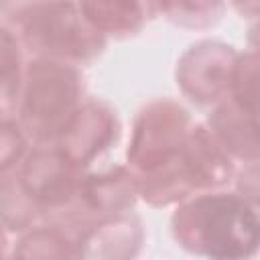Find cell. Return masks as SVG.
<instances>
[{
    "label": "cell",
    "mask_w": 260,
    "mask_h": 260,
    "mask_svg": "<svg viewBox=\"0 0 260 260\" xmlns=\"http://www.w3.org/2000/svg\"><path fill=\"white\" fill-rule=\"evenodd\" d=\"M35 142L22 124L14 118H2V132H0V175L10 173L22 165V160L32 150Z\"/></svg>",
    "instance_id": "16"
},
{
    "label": "cell",
    "mask_w": 260,
    "mask_h": 260,
    "mask_svg": "<svg viewBox=\"0 0 260 260\" xmlns=\"http://www.w3.org/2000/svg\"><path fill=\"white\" fill-rule=\"evenodd\" d=\"M41 221V213L24 193L14 171L2 173V225L4 234L16 238Z\"/></svg>",
    "instance_id": "14"
},
{
    "label": "cell",
    "mask_w": 260,
    "mask_h": 260,
    "mask_svg": "<svg viewBox=\"0 0 260 260\" xmlns=\"http://www.w3.org/2000/svg\"><path fill=\"white\" fill-rule=\"evenodd\" d=\"M2 2H6V0H2Z\"/></svg>",
    "instance_id": "18"
},
{
    "label": "cell",
    "mask_w": 260,
    "mask_h": 260,
    "mask_svg": "<svg viewBox=\"0 0 260 260\" xmlns=\"http://www.w3.org/2000/svg\"><path fill=\"white\" fill-rule=\"evenodd\" d=\"M87 20L110 41H126L156 18V0H77Z\"/></svg>",
    "instance_id": "10"
},
{
    "label": "cell",
    "mask_w": 260,
    "mask_h": 260,
    "mask_svg": "<svg viewBox=\"0 0 260 260\" xmlns=\"http://www.w3.org/2000/svg\"><path fill=\"white\" fill-rule=\"evenodd\" d=\"M122 140V120L114 104L85 98L69 118L55 144L83 171L100 165Z\"/></svg>",
    "instance_id": "7"
},
{
    "label": "cell",
    "mask_w": 260,
    "mask_h": 260,
    "mask_svg": "<svg viewBox=\"0 0 260 260\" xmlns=\"http://www.w3.org/2000/svg\"><path fill=\"white\" fill-rule=\"evenodd\" d=\"M144 223L134 209L104 217L79 242L81 258H132L144 246Z\"/></svg>",
    "instance_id": "9"
},
{
    "label": "cell",
    "mask_w": 260,
    "mask_h": 260,
    "mask_svg": "<svg viewBox=\"0 0 260 260\" xmlns=\"http://www.w3.org/2000/svg\"><path fill=\"white\" fill-rule=\"evenodd\" d=\"M225 8L228 0H156V16L189 30L215 26L223 18Z\"/></svg>",
    "instance_id": "13"
},
{
    "label": "cell",
    "mask_w": 260,
    "mask_h": 260,
    "mask_svg": "<svg viewBox=\"0 0 260 260\" xmlns=\"http://www.w3.org/2000/svg\"><path fill=\"white\" fill-rule=\"evenodd\" d=\"M193 124L189 110L169 95L144 102L130 126L126 146L128 169L140 175L169 162L183 148Z\"/></svg>",
    "instance_id": "4"
},
{
    "label": "cell",
    "mask_w": 260,
    "mask_h": 260,
    "mask_svg": "<svg viewBox=\"0 0 260 260\" xmlns=\"http://www.w3.org/2000/svg\"><path fill=\"white\" fill-rule=\"evenodd\" d=\"M238 55L234 45L219 39L191 43L175 65L179 91L199 108H213L232 93Z\"/></svg>",
    "instance_id": "6"
},
{
    "label": "cell",
    "mask_w": 260,
    "mask_h": 260,
    "mask_svg": "<svg viewBox=\"0 0 260 260\" xmlns=\"http://www.w3.org/2000/svg\"><path fill=\"white\" fill-rule=\"evenodd\" d=\"M28 55L10 28H0V112L2 118L14 116L24 85Z\"/></svg>",
    "instance_id": "11"
},
{
    "label": "cell",
    "mask_w": 260,
    "mask_h": 260,
    "mask_svg": "<svg viewBox=\"0 0 260 260\" xmlns=\"http://www.w3.org/2000/svg\"><path fill=\"white\" fill-rule=\"evenodd\" d=\"M85 98L87 85L81 65L28 57L14 118L35 144H51Z\"/></svg>",
    "instance_id": "3"
},
{
    "label": "cell",
    "mask_w": 260,
    "mask_h": 260,
    "mask_svg": "<svg viewBox=\"0 0 260 260\" xmlns=\"http://www.w3.org/2000/svg\"><path fill=\"white\" fill-rule=\"evenodd\" d=\"M173 242L195 256L250 258L260 252V211L236 189H213L175 205Z\"/></svg>",
    "instance_id": "1"
},
{
    "label": "cell",
    "mask_w": 260,
    "mask_h": 260,
    "mask_svg": "<svg viewBox=\"0 0 260 260\" xmlns=\"http://www.w3.org/2000/svg\"><path fill=\"white\" fill-rule=\"evenodd\" d=\"M14 173L24 193L37 205L41 221H57L75 203L85 171L51 142L35 144Z\"/></svg>",
    "instance_id": "5"
},
{
    "label": "cell",
    "mask_w": 260,
    "mask_h": 260,
    "mask_svg": "<svg viewBox=\"0 0 260 260\" xmlns=\"http://www.w3.org/2000/svg\"><path fill=\"white\" fill-rule=\"evenodd\" d=\"M234 189L260 211V158L238 167L234 177Z\"/></svg>",
    "instance_id": "17"
},
{
    "label": "cell",
    "mask_w": 260,
    "mask_h": 260,
    "mask_svg": "<svg viewBox=\"0 0 260 260\" xmlns=\"http://www.w3.org/2000/svg\"><path fill=\"white\" fill-rule=\"evenodd\" d=\"M2 24L14 32L28 57L83 67L102 57L108 45L77 0H6Z\"/></svg>",
    "instance_id": "2"
},
{
    "label": "cell",
    "mask_w": 260,
    "mask_h": 260,
    "mask_svg": "<svg viewBox=\"0 0 260 260\" xmlns=\"http://www.w3.org/2000/svg\"><path fill=\"white\" fill-rule=\"evenodd\" d=\"M12 256H22V258H81L79 256V242L65 232L63 228L49 223V221H39L30 230L18 234L14 238V252Z\"/></svg>",
    "instance_id": "12"
},
{
    "label": "cell",
    "mask_w": 260,
    "mask_h": 260,
    "mask_svg": "<svg viewBox=\"0 0 260 260\" xmlns=\"http://www.w3.org/2000/svg\"><path fill=\"white\" fill-rule=\"evenodd\" d=\"M230 95L260 116V51L248 47L238 55Z\"/></svg>",
    "instance_id": "15"
},
{
    "label": "cell",
    "mask_w": 260,
    "mask_h": 260,
    "mask_svg": "<svg viewBox=\"0 0 260 260\" xmlns=\"http://www.w3.org/2000/svg\"><path fill=\"white\" fill-rule=\"evenodd\" d=\"M215 140L240 165L260 158V116L228 95L215 104L205 120Z\"/></svg>",
    "instance_id": "8"
}]
</instances>
